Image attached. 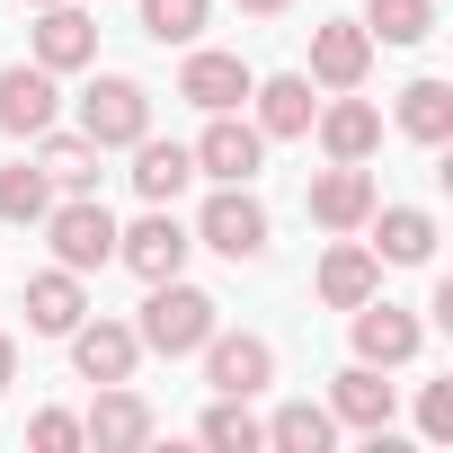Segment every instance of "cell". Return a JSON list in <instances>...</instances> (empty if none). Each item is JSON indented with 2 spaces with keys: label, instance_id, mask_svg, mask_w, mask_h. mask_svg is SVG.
<instances>
[{
  "label": "cell",
  "instance_id": "obj_1",
  "mask_svg": "<svg viewBox=\"0 0 453 453\" xmlns=\"http://www.w3.org/2000/svg\"><path fill=\"white\" fill-rule=\"evenodd\" d=\"M213 329H222V303H213L204 285H187V276H160L151 303H142V320H134L142 356H196Z\"/></svg>",
  "mask_w": 453,
  "mask_h": 453
},
{
  "label": "cell",
  "instance_id": "obj_2",
  "mask_svg": "<svg viewBox=\"0 0 453 453\" xmlns=\"http://www.w3.org/2000/svg\"><path fill=\"white\" fill-rule=\"evenodd\" d=\"M196 250L232 258V267H258V258H267V204H258L250 187H213L204 213H196Z\"/></svg>",
  "mask_w": 453,
  "mask_h": 453
},
{
  "label": "cell",
  "instance_id": "obj_3",
  "mask_svg": "<svg viewBox=\"0 0 453 453\" xmlns=\"http://www.w3.org/2000/svg\"><path fill=\"white\" fill-rule=\"evenodd\" d=\"M81 134H89L98 151H134V142L151 134V89L125 81V72H98V81L81 89Z\"/></svg>",
  "mask_w": 453,
  "mask_h": 453
},
{
  "label": "cell",
  "instance_id": "obj_4",
  "mask_svg": "<svg viewBox=\"0 0 453 453\" xmlns=\"http://www.w3.org/2000/svg\"><path fill=\"white\" fill-rule=\"evenodd\" d=\"M45 241H54V267L98 276V267L116 258V213H107L98 196H63V204H45Z\"/></svg>",
  "mask_w": 453,
  "mask_h": 453
},
{
  "label": "cell",
  "instance_id": "obj_5",
  "mask_svg": "<svg viewBox=\"0 0 453 453\" xmlns=\"http://www.w3.org/2000/svg\"><path fill=\"white\" fill-rule=\"evenodd\" d=\"M187 151H196V178H213V187H250V178L267 169V134H258L241 107L204 116V134H196Z\"/></svg>",
  "mask_w": 453,
  "mask_h": 453
},
{
  "label": "cell",
  "instance_id": "obj_6",
  "mask_svg": "<svg viewBox=\"0 0 453 453\" xmlns=\"http://www.w3.org/2000/svg\"><path fill=\"white\" fill-rule=\"evenodd\" d=\"M196 356H204V391H222V400H258L276 382V347L258 329H213Z\"/></svg>",
  "mask_w": 453,
  "mask_h": 453
},
{
  "label": "cell",
  "instance_id": "obj_7",
  "mask_svg": "<svg viewBox=\"0 0 453 453\" xmlns=\"http://www.w3.org/2000/svg\"><path fill=\"white\" fill-rule=\"evenodd\" d=\"M187 250H196V232L169 213V204H151L142 222H116V258L142 276V285H160V276H178L187 267Z\"/></svg>",
  "mask_w": 453,
  "mask_h": 453
},
{
  "label": "cell",
  "instance_id": "obj_8",
  "mask_svg": "<svg viewBox=\"0 0 453 453\" xmlns=\"http://www.w3.org/2000/svg\"><path fill=\"white\" fill-rule=\"evenodd\" d=\"M347 338H356V365H382V373H391V365H409V356L426 347L418 311H400V303H382V294L347 311Z\"/></svg>",
  "mask_w": 453,
  "mask_h": 453
},
{
  "label": "cell",
  "instance_id": "obj_9",
  "mask_svg": "<svg viewBox=\"0 0 453 453\" xmlns=\"http://www.w3.org/2000/svg\"><path fill=\"white\" fill-rule=\"evenodd\" d=\"M81 435H89L98 453H142V444L160 435V418H151V400H142L134 382H98V400H89Z\"/></svg>",
  "mask_w": 453,
  "mask_h": 453
},
{
  "label": "cell",
  "instance_id": "obj_10",
  "mask_svg": "<svg viewBox=\"0 0 453 453\" xmlns=\"http://www.w3.org/2000/svg\"><path fill=\"white\" fill-rule=\"evenodd\" d=\"M250 63L241 54H222V45H187V63H178V98L187 107H204V116H222V107H250Z\"/></svg>",
  "mask_w": 453,
  "mask_h": 453
},
{
  "label": "cell",
  "instance_id": "obj_11",
  "mask_svg": "<svg viewBox=\"0 0 453 453\" xmlns=\"http://www.w3.org/2000/svg\"><path fill=\"white\" fill-rule=\"evenodd\" d=\"M311 222H320V232H365V213L382 204V187H373V169L365 160H329L320 178H311Z\"/></svg>",
  "mask_w": 453,
  "mask_h": 453
},
{
  "label": "cell",
  "instance_id": "obj_12",
  "mask_svg": "<svg viewBox=\"0 0 453 453\" xmlns=\"http://www.w3.org/2000/svg\"><path fill=\"white\" fill-rule=\"evenodd\" d=\"M365 72H373L365 19H320L311 27V89H365Z\"/></svg>",
  "mask_w": 453,
  "mask_h": 453
},
{
  "label": "cell",
  "instance_id": "obj_13",
  "mask_svg": "<svg viewBox=\"0 0 453 453\" xmlns=\"http://www.w3.org/2000/svg\"><path fill=\"white\" fill-rule=\"evenodd\" d=\"M54 116H63V89H54V72H45V63H10V72H0V134L36 142Z\"/></svg>",
  "mask_w": 453,
  "mask_h": 453
},
{
  "label": "cell",
  "instance_id": "obj_14",
  "mask_svg": "<svg viewBox=\"0 0 453 453\" xmlns=\"http://www.w3.org/2000/svg\"><path fill=\"white\" fill-rule=\"evenodd\" d=\"M250 125L267 134V142H303L311 134V116H320V98H311V72H276V81H250Z\"/></svg>",
  "mask_w": 453,
  "mask_h": 453
},
{
  "label": "cell",
  "instance_id": "obj_15",
  "mask_svg": "<svg viewBox=\"0 0 453 453\" xmlns=\"http://www.w3.org/2000/svg\"><path fill=\"white\" fill-rule=\"evenodd\" d=\"M311 134H320L329 160H373V151H382V107L356 98V89H329V107L311 116Z\"/></svg>",
  "mask_w": 453,
  "mask_h": 453
},
{
  "label": "cell",
  "instance_id": "obj_16",
  "mask_svg": "<svg viewBox=\"0 0 453 453\" xmlns=\"http://www.w3.org/2000/svg\"><path fill=\"white\" fill-rule=\"evenodd\" d=\"M134 365H142L134 320H81L72 329V373L81 382H134Z\"/></svg>",
  "mask_w": 453,
  "mask_h": 453
},
{
  "label": "cell",
  "instance_id": "obj_17",
  "mask_svg": "<svg viewBox=\"0 0 453 453\" xmlns=\"http://www.w3.org/2000/svg\"><path fill=\"white\" fill-rule=\"evenodd\" d=\"M365 232H373L365 250H373L382 267H426V258H435V213H426V204H373Z\"/></svg>",
  "mask_w": 453,
  "mask_h": 453
},
{
  "label": "cell",
  "instance_id": "obj_18",
  "mask_svg": "<svg viewBox=\"0 0 453 453\" xmlns=\"http://www.w3.org/2000/svg\"><path fill=\"white\" fill-rule=\"evenodd\" d=\"M36 63H45L54 81L81 72V63H98V19L72 10V0H45V10H36Z\"/></svg>",
  "mask_w": 453,
  "mask_h": 453
},
{
  "label": "cell",
  "instance_id": "obj_19",
  "mask_svg": "<svg viewBox=\"0 0 453 453\" xmlns=\"http://www.w3.org/2000/svg\"><path fill=\"white\" fill-rule=\"evenodd\" d=\"M391 409H400V391L382 382V365H347L329 382V418L356 426V435H391Z\"/></svg>",
  "mask_w": 453,
  "mask_h": 453
},
{
  "label": "cell",
  "instance_id": "obj_20",
  "mask_svg": "<svg viewBox=\"0 0 453 453\" xmlns=\"http://www.w3.org/2000/svg\"><path fill=\"white\" fill-rule=\"evenodd\" d=\"M373 294H382V258L338 232L329 258H320V303H329V311H356V303H373Z\"/></svg>",
  "mask_w": 453,
  "mask_h": 453
},
{
  "label": "cell",
  "instance_id": "obj_21",
  "mask_svg": "<svg viewBox=\"0 0 453 453\" xmlns=\"http://www.w3.org/2000/svg\"><path fill=\"white\" fill-rule=\"evenodd\" d=\"M81 320H89V294H81V276H72V267L27 276V329H36V338H72Z\"/></svg>",
  "mask_w": 453,
  "mask_h": 453
},
{
  "label": "cell",
  "instance_id": "obj_22",
  "mask_svg": "<svg viewBox=\"0 0 453 453\" xmlns=\"http://www.w3.org/2000/svg\"><path fill=\"white\" fill-rule=\"evenodd\" d=\"M187 178H196V151H187V142H160V134L134 142V196H142V204H178Z\"/></svg>",
  "mask_w": 453,
  "mask_h": 453
},
{
  "label": "cell",
  "instance_id": "obj_23",
  "mask_svg": "<svg viewBox=\"0 0 453 453\" xmlns=\"http://www.w3.org/2000/svg\"><path fill=\"white\" fill-rule=\"evenodd\" d=\"M98 160H107V151H98L89 134H54V125L36 134V169H45L63 196H98Z\"/></svg>",
  "mask_w": 453,
  "mask_h": 453
},
{
  "label": "cell",
  "instance_id": "obj_24",
  "mask_svg": "<svg viewBox=\"0 0 453 453\" xmlns=\"http://www.w3.org/2000/svg\"><path fill=\"white\" fill-rule=\"evenodd\" d=\"M400 134L426 142V151H444L453 142V81H409L400 89Z\"/></svg>",
  "mask_w": 453,
  "mask_h": 453
},
{
  "label": "cell",
  "instance_id": "obj_25",
  "mask_svg": "<svg viewBox=\"0 0 453 453\" xmlns=\"http://www.w3.org/2000/svg\"><path fill=\"white\" fill-rule=\"evenodd\" d=\"M258 426H267V444H276V453H329V444H338V418H329L320 400H285V409H276V418H258Z\"/></svg>",
  "mask_w": 453,
  "mask_h": 453
},
{
  "label": "cell",
  "instance_id": "obj_26",
  "mask_svg": "<svg viewBox=\"0 0 453 453\" xmlns=\"http://www.w3.org/2000/svg\"><path fill=\"white\" fill-rule=\"evenodd\" d=\"M365 36L373 45H426L435 36V0H365Z\"/></svg>",
  "mask_w": 453,
  "mask_h": 453
},
{
  "label": "cell",
  "instance_id": "obj_27",
  "mask_svg": "<svg viewBox=\"0 0 453 453\" xmlns=\"http://www.w3.org/2000/svg\"><path fill=\"white\" fill-rule=\"evenodd\" d=\"M196 435H204L213 453H258V444H267V426L250 418V400H222V391H213V409L196 418Z\"/></svg>",
  "mask_w": 453,
  "mask_h": 453
},
{
  "label": "cell",
  "instance_id": "obj_28",
  "mask_svg": "<svg viewBox=\"0 0 453 453\" xmlns=\"http://www.w3.org/2000/svg\"><path fill=\"white\" fill-rule=\"evenodd\" d=\"M45 204H54V178H45L36 160H10V169H0V222H45Z\"/></svg>",
  "mask_w": 453,
  "mask_h": 453
},
{
  "label": "cell",
  "instance_id": "obj_29",
  "mask_svg": "<svg viewBox=\"0 0 453 453\" xmlns=\"http://www.w3.org/2000/svg\"><path fill=\"white\" fill-rule=\"evenodd\" d=\"M213 19V0H142V36L151 45H196Z\"/></svg>",
  "mask_w": 453,
  "mask_h": 453
},
{
  "label": "cell",
  "instance_id": "obj_30",
  "mask_svg": "<svg viewBox=\"0 0 453 453\" xmlns=\"http://www.w3.org/2000/svg\"><path fill=\"white\" fill-rule=\"evenodd\" d=\"M27 444H36V453H81L89 435H81L72 409H36V418H27Z\"/></svg>",
  "mask_w": 453,
  "mask_h": 453
},
{
  "label": "cell",
  "instance_id": "obj_31",
  "mask_svg": "<svg viewBox=\"0 0 453 453\" xmlns=\"http://www.w3.org/2000/svg\"><path fill=\"white\" fill-rule=\"evenodd\" d=\"M418 435L426 444H453V382H426L418 391Z\"/></svg>",
  "mask_w": 453,
  "mask_h": 453
},
{
  "label": "cell",
  "instance_id": "obj_32",
  "mask_svg": "<svg viewBox=\"0 0 453 453\" xmlns=\"http://www.w3.org/2000/svg\"><path fill=\"white\" fill-rule=\"evenodd\" d=\"M10 382H19V338L0 329V391H10Z\"/></svg>",
  "mask_w": 453,
  "mask_h": 453
},
{
  "label": "cell",
  "instance_id": "obj_33",
  "mask_svg": "<svg viewBox=\"0 0 453 453\" xmlns=\"http://www.w3.org/2000/svg\"><path fill=\"white\" fill-rule=\"evenodd\" d=\"M241 10H250V19H276V10H294V0H241Z\"/></svg>",
  "mask_w": 453,
  "mask_h": 453
},
{
  "label": "cell",
  "instance_id": "obj_34",
  "mask_svg": "<svg viewBox=\"0 0 453 453\" xmlns=\"http://www.w3.org/2000/svg\"><path fill=\"white\" fill-rule=\"evenodd\" d=\"M27 10H45V0H27Z\"/></svg>",
  "mask_w": 453,
  "mask_h": 453
}]
</instances>
